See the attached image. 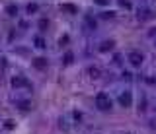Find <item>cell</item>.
I'll return each instance as SVG.
<instances>
[{"instance_id": "obj_1", "label": "cell", "mask_w": 156, "mask_h": 134, "mask_svg": "<svg viewBox=\"0 0 156 134\" xmlns=\"http://www.w3.org/2000/svg\"><path fill=\"white\" fill-rule=\"evenodd\" d=\"M96 107L100 109V111H109V109L113 107V103H111V99H109V95L105 91H100L96 95Z\"/></svg>"}, {"instance_id": "obj_2", "label": "cell", "mask_w": 156, "mask_h": 134, "mask_svg": "<svg viewBox=\"0 0 156 134\" xmlns=\"http://www.w3.org/2000/svg\"><path fill=\"white\" fill-rule=\"evenodd\" d=\"M129 62L133 64V66H141L142 62H145V55L142 52H139V51H133V52H129Z\"/></svg>"}, {"instance_id": "obj_3", "label": "cell", "mask_w": 156, "mask_h": 134, "mask_svg": "<svg viewBox=\"0 0 156 134\" xmlns=\"http://www.w3.org/2000/svg\"><path fill=\"white\" fill-rule=\"evenodd\" d=\"M10 84H12V88H16V89H22V88H31V84L27 82V80L23 78V76H14Z\"/></svg>"}, {"instance_id": "obj_4", "label": "cell", "mask_w": 156, "mask_h": 134, "mask_svg": "<svg viewBox=\"0 0 156 134\" xmlns=\"http://www.w3.org/2000/svg\"><path fill=\"white\" fill-rule=\"evenodd\" d=\"M119 105H121V107H131V105H133V95H131V91H123L121 95H119Z\"/></svg>"}, {"instance_id": "obj_5", "label": "cell", "mask_w": 156, "mask_h": 134, "mask_svg": "<svg viewBox=\"0 0 156 134\" xmlns=\"http://www.w3.org/2000/svg\"><path fill=\"white\" fill-rule=\"evenodd\" d=\"M31 64H33V68H37V70H45V68H47V58H45V56H35Z\"/></svg>"}, {"instance_id": "obj_6", "label": "cell", "mask_w": 156, "mask_h": 134, "mask_svg": "<svg viewBox=\"0 0 156 134\" xmlns=\"http://www.w3.org/2000/svg\"><path fill=\"white\" fill-rule=\"evenodd\" d=\"M113 47H115V43L109 39V41H104V43L100 45V51H101V52H108V51H111Z\"/></svg>"}, {"instance_id": "obj_7", "label": "cell", "mask_w": 156, "mask_h": 134, "mask_svg": "<svg viewBox=\"0 0 156 134\" xmlns=\"http://www.w3.org/2000/svg\"><path fill=\"white\" fill-rule=\"evenodd\" d=\"M61 10H67L68 14H76L78 8L74 6V4H61Z\"/></svg>"}, {"instance_id": "obj_8", "label": "cell", "mask_w": 156, "mask_h": 134, "mask_svg": "<svg viewBox=\"0 0 156 134\" xmlns=\"http://www.w3.org/2000/svg\"><path fill=\"white\" fill-rule=\"evenodd\" d=\"M6 14L10 16V18L18 16V6H14V4H8V6H6Z\"/></svg>"}, {"instance_id": "obj_9", "label": "cell", "mask_w": 156, "mask_h": 134, "mask_svg": "<svg viewBox=\"0 0 156 134\" xmlns=\"http://www.w3.org/2000/svg\"><path fill=\"white\" fill-rule=\"evenodd\" d=\"M139 19H148V18H152V14H150V10H146V8H145V10H139Z\"/></svg>"}, {"instance_id": "obj_10", "label": "cell", "mask_w": 156, "mask_h": 134, "mask_svg": "<svg viewBox=\"0 0 156 134\" xmlns=\"http://www.w3.org/2000/svg\"><path fill=\"white\" fill-rule=\"evenodd\" d=\"M88 74H90V78H100V68H98V66H90Z\"/></svg>"}, {"instance_id": "obj_11", "label": "cell", "mask_w": 156, "mask_h": 134, "mask_svg": "<svg viewBox=\"0 0 156 134\" xmlns=\"http://www.w3.org/2000/svg\"><path fill=\"white\" fill-rule=\"evenodd\" d=\"M72 62H74V55H72V52H64L63 64H72Z\"/></svg>"}, {"instance_id": "obj_12", "label": "cell", "mask_w": 156, "mask_h": 134, "mask_svg": "<svg viewBox=\"0 0 156 134\" xmlns=\"http://www.w3.org/2000/svg\"><path fill=\"white\" fill-rule=\"evenodd\" d=\"M27 14H35V12L39 10V4H35V2H31V4H27Z\"/></svg>"}, {"instance_id": "obj_13", "label": "cell", "mask_w": 156, "mask_h": 134, "mask_svg": "<svg viewBox=\"0 0 156 134\" xmlns=\"http://www.w3.org/2000/svg\"><path fill=\"white\" fill-rule=\"evenodd\" d=\"M18 109H22V111H30V109H31V103H30V101H20V103H18Z\"/></svg>"}, {"instance_id": "obj_14", "label": "cell", "mask_w": 156, "mask_h": 134, "mask_svg": "<svg viewBox=\"0 0 156 134\" xmlns=\"http://www.w3.org/2000/svg\"><path fill=\"white\" fill-rule=\"evenodd\" d=\"M37 25H39V29H41V31H45V29H47V27H49V19L41 18L39 22H37Z\"/></svg>"}, {"instance_id": "obj_15", "label": "cell", "mask_w": 156, "mask_h": 134, "mask_svg": "<svg viewBox=\"0 0 156 134\" xmlns=\"http://www.w3.org/2000/svg\"><path fill=\"white\" fill-rule=\"evenodd\" d=\"M35 47H37V49H45V39L43 37H35Z\"/></svg>"}, {"instance_id": "obj_16", "label": "cell", "mask_w": 156, "mask_h": 134, "mask_svg": "<svg viewBox=\"0 0 156 134\" xmlns=\"http://www.w3.org/2000/svg\"><path fill=\"white\" fill-rule=\"evenodd\" d=\"M119 4H121L123 8H127V10H131V8H133V6H131V2H129V0H119Z\"/></svg>"}, {"instance_id": "obj_17", "label": "cell", "mask_w": 156, "mask_h": 134, "mask_svg": "<svg viewBox=\"0 0 156 134\" xmlns=\"http://www.w3.org/2000/svg\"><path fill=\"white\" fill-rule=\"evenodd\" d=\"M59 43H61V47H63V45H68V35H63V37L59 39Z\"/></svg>"}, {"instance_id": "obj_18", "label": "cell", "mask_w": 156, "mask_h": 134, "mask_svg": "<svg viewBox=\"0 0 156 134\" xmlns=\"http://www.w3.org/2000/svg\"><path fill=\"white\" fill-rule=\"evenodd\" d=\"M86 23H90L92 27H96V19H92V16H86Z\"/></svg>"}, {"instance_id": "obj_19", "label": "cell", "mask_w": 156, "mask_h": 134, "mask_svg": "<svg viewBox=\"0 0 156 134\" xmlns=\"http://www.w3.org/2000/svg\"><path fill=\"white\" fill-rule=\"evenodd\" d=\"M94 4H98V6H108L109 0H94Z\"/></svg>"}, {"instance_id": "obj_20", "label": "cell", "mask_w": 156, "mask_h": 134, "mask_svg": "<svg viewBox=\"0 0 156 134\" xmlns=\"http://www.w3.org/2000/svg\"><path fill=\"white\" fill-rule=\"evenodd\" d=\"M146 84H150V86H156V76H150V78H146Z\"/></svg>"}, {"instance_id": "obj_21", "label": "cell", "mask_w": 156, "mask_h": 134, "mask_svg": "<svg viewBox=\"0 0 156 134\" xmlns=\"http://www.w3.org/2000/svg\"><path fill=\"white\" fill-rule=\"evenodd\" d=\"M4 127H6L8 130H12V128H14V123H10V121H8V123H4Z\"/></svg>"}, {"instance_id": "obj_22", "label": "cell", "mask_w": 156, "mask_h": 134, "mask_svg": "<svg viewBox=\"0 0 156 134\" xmlns=\"http://www.w3.org/2000/svg\"><path fill=\"white\" fill-rule=\"evenodd\" d=\"M74 119L80 123V119H82V113H78V111H74Z\"/></svg>"}, {"instance_id": "obj_23", "label": "cell", "mask_w": 156, "mask_h": 134, "mask_svg": "<svg viewBox=\"0 0 156 134\" xmlns=\"http://www.w3.org/2000/svg\"><path fill=\"white\" fill-rule=\"evenodd\" d=\"M113 16H115V12H105L104 18H113Z\"/></svg>"}, {"instance_id": "obj_24", "label": "cell", "mask_w": 156, "mask_h": 134, "mask_svg": "<svg viewBox=\"0 0 156 134\" xmlns=\"http://www.w3.org/2000/svg\"><path fill=\"white\" fill-rule=\"evenodd\" d=\"M154 47H156V41H154Z\"/></svg>"}]
</instances>
